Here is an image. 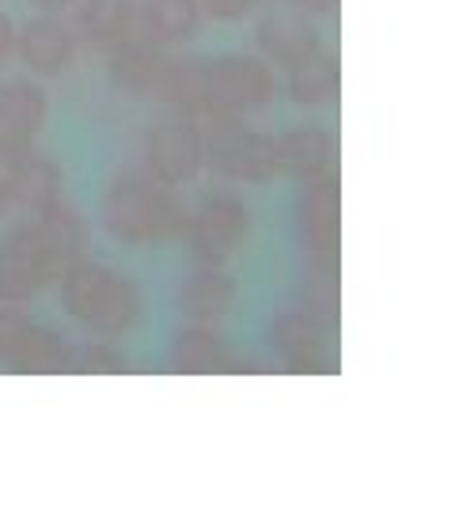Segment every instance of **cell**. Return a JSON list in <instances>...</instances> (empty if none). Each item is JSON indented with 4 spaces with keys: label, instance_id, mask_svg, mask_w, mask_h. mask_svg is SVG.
<instances>
[{
    "label": "cell",
    "instance_id": "obj_1",
    "mask_svg": "<svg viewBox=\"0 0 455 512\" xmlns=\"http://www.w3.org/2000/svg\"><path fill=\"white\" fill-rule=\"evenodd\" d=\"M80 255H88V224L65 198L12 224L0 236V304L38 300Z\"/></svg>",
    "mask_w": 455,
    "mask_h": 512
},
{
    "label": "cell",
    "instance_id": "obj_2",
    "mask_svg": "<svg viewBox=\"0 0 455 512\" xmlns=\"http://www.w3.org/2000/svg\"><path fill=\"white\" fill-rule=\"evenodd\" d=\"M61 308L80 330L91 338H126L137 330L145 315V293L141 285L99 258L80 255L61 270Z\"/></svg>",
    "mask_w": 455,
    "mask_h": 512
},
{
    "label": "cell",
    "instance_id": "obj_3",
    "mask_svg": "<svg viewBox=\"0 0 455 512\" xmlns=\"http://www.w3.org/2000/svg\"><path fill=\"white\" fill-rule=\"evenodd\" d=\"M99 220L110 243L129 247V251H145V247H164L171 239L182 236V209L175 186L152 179L145 167L114 175L103 190L99 202Z\"/></svg>",
    "mask_w": 455,
    "mask_h": 512
},
{
    "label": "cell",
    "instance_id": "obj_4",
    "mask_svg": "<svg viewBox=\"0 0 455 512\" xmlns=\"http://www.w3.org/2000/svg\"><path fill=\"white\" fill-rule=\"evenodd\" d=\"M110 84L133 99L201 114L205 57L175 54L164 46H152L145 38H126L110 50Z\"/></svg>",
    "mask_w": 455,
    "mask_h": 512
},
{
    "label": "cell",
    "instance_id": "obj_5",
    "mask_svg": "<svg viewBox=\"0 0 455 512\" xmlns=\"http://www.w3.org/2000/svg\"><path fill=\"white\" fill-rule=\"evenodd\" d=\"M205 167L224 183L262 186L277 179L273 137L247 122V114H201Z\"/></svg>",
    "mask_w": 455,
    "mask_h": 512
},
{
    "label": "cell",
    "instance_id": "obj_6",
    "mask_svg": "<svg viewBox=\"0 0 455 512\" xmlns=\"http://www.w3.org/2000/svg\"><path fill=\"white\" fill-rule=\"evenodd\" d=\"M255 232V213L232 190H209L186 209L182 239L198 266H228Z\"/></svg>",
    "mask_w": 455,
    "mask_h": 512
},
{
    "label": "cell",
    "instance_id": "obj_7",
    "mask_svg": "<svg viewBox=\"0 0 455 512\" xmlns=\"http://www.w3.org/2000/svg\"><path fill=\"white\" fill-rule=\"evenodd\" d=\"M141 164L152 179L167 186H190L205 171V129L194 110L164 107L141 137Z\"/></svg>",
    "mask_w": 455,
    "mask_h": 512
},
{
    "label": "cell",
    "instance_id": "obj_8",
    "mask_svg": "<svg viewBox=\"0 0 455 512\" xmlns=\"http://www.w3.org/2000/svg\"><path fill=\"white\" fill-rule=\"evenodd\" d=\"M277 99L273 65L258 54H220L205 57V88L201 114H251Z\"/></svg>",
    "mask_w": 455,
    "mask_h": 512
},
{
    "label": "cell",
    "instance_id": "obj_9",
    "mask_svg": "<svg viewBox=\"0 0 455 512\" xmlns=\"http://www.w3.org/2000/svg\"><path fill=\"white\" fill-rule=\"evenodd\" d=\"M0 368L31 376L76 372V346L54 327L19 311V304H0Z\"/></svg>",
    "mask_w": 455,
    "mask_h": 512
},
{
    "label": "cell",
    "instance_id": "obj_10",
    "mask_svg": "<svg viewBox=\"0 0 455 512\" xmlns=\"http://www.w3.org/2000/svg\"><path fill=\"white\" fill-rule=\"evenodd\" d=\"M270 349L289 372H338L334 323L300 304H289L270 319Z\"/></svg>",
    "mask_w": 455,
    "mask_h": 512
},
{
    "label": "cell",
    "instance_id": "obj_11",
    "mask_svg": "<svg viewBox=\"0 0 455 512\" xmlns=\"http://www.w3.org/2000/svg\"><path fill=\"white\" fill-rule=\"evenodd\" d=\"M84 50L80 31L69 19V12H38L16 27V57L19 65L38 80H54L65 76L76 65V57Z\"/></svg>",
    "mask_w": 455,
    "mask_h": 512
},
{
    "label": "cell",
    "instance_id": "obj_12",
    "mask_svg": "<svg viewBox=\"0 0 455 512\" xmlns=\"http://www.w3.org/2000/svg\"><path fill=\"white\" fill-rule=\"evenodd\" d=\"M50 118V95L31 76L0 80V164L38 145Z\"/></svg>",
    "mask_w": 455,
    "mask_h": 512
},
{
    "label": "cell",
    "instance_id": "obj_13",
    "mask_svg": "<svg viewBox=\"0 0 455 512\" xmlns=\"http://www.w3.org/2000/svg\"><path fill=\"white\" fill-rule=\"evenodd\" d=\"M296 236L308 258H338L342 247V186L338 171L300 183L296 194Z\"/></svg>",
    "mask_w": 455,
    "mask_h": 512
},
{
    "label": "cell",
    "instance_id": "obj_14",
    "mask_svg": "<svg viewBox=\"0 0 455 512\" xmlns=\"http://www.w3.org/2000/svg\"><path fill=\"white\" fill-rule=\"evenodd\" d=\"M255 42L262 61L289 73L292 65H300V61H308L311 54L323 50V31L308 12L292 8V4H273L258 16Z\"/></svg>",
    "mask_w": 455,
    "mask_h": 512
},
{
    "label": "cell",
    "instance_id": "obj_15",
    "mask_svg": "<svg viewBox=\"0 0 455 512\" xmlns=\"http://www.w3.org/2000/svg\"><path fill=\"white\" fill-rule=\"evenodd\" d=\"M0 175H4L8 213H38L46 205L61 202V194H65V171L38 145L19 152L16 160L0 164Z\"/></svg>",
    "mask_w": 455,
    "mask_h": 512
},
{
    "label": "cell",
    "instance_id": "obj_16",
    "mask_svg": "<svg viewBox=\"0 0 455 512\" xmlns=\"http://www.w3.org/2000/svg\"><path fill=\"white\" fill-rule=\"evenodd\" d=\"M239 300V281L224 266H194L175 289V311L186 323L220 327Z\"/></svg>",
    "mask_w": 455,
    "mask_h": 512
},
{
    "label": "cell",
    "instance_id": "obj_17",
    "mask_svg": "<svg viewBox=\"0 0 455 512\" xmlns=\"http://www.w3.org/2000/svg\"><path fill=\"white\" fill-rule=\"evenodd\" d=\"M277 148V175L292 183H311L338 171V137L319 126H292L273 137Z\"/></svg>",
    "mask_w": 455,
    "mask_h": 512
},
{
    "label": "cell",
    "instance_id": "obj_18",
    "mask_svg": "<svg viewBox=\"0 0 455 512\" xmlns=\"http://www.w3.org/2000/svg\"><path fill=\"white\" fill-rule=\"evenodd\" d=\"M167 365L175 368V372H186V376H209V372H243L247 361L239 357V349L217 327L186 323L171 338Z\"/></svg>",
    "mask_w": 455,
    "mask_h": 512
},
{
    "label": "cell",
    "instance_id": "obj_19",
    "mask_svg": "<svg viewBox=\"0 0 455 512\" xmlns=\"http://www.w3.org/2000/svg\"><path fill=\"white\" fill-rule=\"evenodd\" d=\"M201 23H205L201 0H137L129 38H145L152 46L179 50L201 35Z\"/></svg>",
    "mask_w": 455,
    "mask_h": 512
},
{
    "label": "cell",
    "instance_id": "obj_20",
    "mask_svg": "<svg viewBox=\"0 0 455 512\" xmlns=\"http://www.w3.org/2000/svg\"><path fill=\"white\" fill-rule=\"evenodd\" d=\"M76 31L80 42L91 50L110 54L118 42L133 35V16H137V0H76Z\"/></svg>",
    "mask_w": 455,
    "mask_h": 512
},
{
    "label": "cell",
    "instance_id": "obj_21",
    "mask_svg": "<svg viewBox=\"0 0 455 512\" xmlns=\"http://www.w3.org/2000/svg\"><path fill=\"white\" fill-rule=\"evenodd\" d=\"M285 92L296 107L304 110H319L338 103V92H342V61L330 50H319L311 54L308 61L292 65L285 73Z\"/></svg>",
    "mask_w": 455,
    "mask_h": 512
},
{
    "label": "cell",
    "instance_id": "obj_22",
    "mask_svg": "<svg viewBox=\"0 0 455 512\" xmlns=\"http://www.w3.org/2000/svg\"><path fill=\"white\" fill-rule=\"evenodd\" d=\"M296 304L338 327V258H308V274L300 281Z\"/></svg>",
    "mask_w": 455,
    "mask_h": 512
},
{
    "label": "cell",
    "instance_id": "obj_23",
    "mask_svg": "<svg viewBox=\"0 0 455 512\" xmlns=\"http://www.w3.org/2000/svg\"><path fill=\"white\" fill-rule=\"evenodd\" d=\"M129 357L110 338H91V346L76 349V372H126Z\"/></svg>",
    "mask_w": 455,
    "mask_h": 512
},
{
    "label": "cell",
    "instance_id": "obj_24",
    "mask_svg": "<svg viewBox=\"0 0 455 512\" xmlns=\"http://www.w3.org/2000/svg\"><path fill=\"white\" fill-rule=\"evenodd\" d=\"M270 0H201V12L220 23H239V19L262 12Z\"/></svg>",
    "mask_w": 455,
    "mask_h": 512
},
{
    "label": "cell",
    "instance_id": "obj_25",
    "mask_svg": "<svg viewBox=\"0 0 455 512\" xmlns=\"http://www.w3.org/2000/svg\"><path fill=\"white\" fill-rule=\"evenodd\" d=\"M16 54V23L0 8V65H8V57Z\"/></svg>",
    "mask_w": 455,
    "mask_h": 512
},
{
    "label": "cell",
    "instance_id": "obj_26",
    "mask_svg": "<svg viewBox=\"0 0 455 512\" xmlns=\"http://www.w3.org/2000/svg\"><path fill=\"white\" fill-rule=\"evenodd\" d=\"M285 4L300 8V12H308V16H330V12H338L342 0H285Z\"/></svg>",
    "mask_w": 455,
    "mask_h": 512
},
{
    "label": "cell",
    "instance_id": "obj_27",
    "mask_svg": "<svg viewBox=\"0 0 455 512\" xmlns=\"http://www.w3.org/2000/svg\"><path fill=\"white\" fill-rule=\"evenodd\" d=\"M31 8H38V12H73L76 0H27Z\"/></svg>",
    "mask_w": 455,
    "mask_h": 512
},
{
    "label": "cell",
    "instance_id": "obj_28",
    "mask_svg": "<svg viewBox=\"0 0 455 512\" xmlns=\"http://www.w3.org/2000/svg\"><path fill=\"white\" fill-rule=\"evenodd\" d=\"M0 217H8V194H4V175H0Z\"/></svg>",
    "mask_w": 455,
    "mask_h": 512
}]
</instances>
